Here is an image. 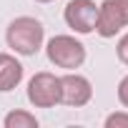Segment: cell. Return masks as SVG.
Instances as JSON below:
<instances>
[{"label": "cell", "instance_id": "12", "mask_svg": "<svg viewBox=\"0 0 128 128\" xmlns=\"http://www.w3.org/2000/svg\"><path fill=\"white\" fill-rule=\"evenodd\" d=\"M35 3H53V0H35Z\"/></svg>", "mask_w": 128, "mask_h": 128}, {"label": "cell", "instance_id": "2", "mask_svg": "<svg viewBox=\"0 0 128 128\" xmlns=\"http://www.w3.org/2000/svg\"><path fill=\"white\" fill-rule=\"evenodd\" d=\"M45 53H48V60L55 68L73 70V68H80L86 63V45L80 40H76L73 35H55V38H50L48 45H45Z\"/></svg>", "mask_w": 128, "mask_h": 128}, {"label": "cell", "instance_id": "5", "mask_svg": "<svg viewBox=\"0 0 128 128\" xmlns=\"http://www.w3.org/2000/svg\"><path fill=\"white\" fill-rule=\"evenodd\" d=\"M63 18H66L68 28H73V30L80 33V35H88V33L96 30L98 5L93 3V0H70V3L66 5Z\"/></svg>", "mask_w": 128, "mask_h": 128}, {"label": "cell", "instance_id": "10", "mask_svg": "<svg viewBox=\"0 0 128 128\" xmlns=\"http://www.w3.org/2000/svg\"><path fill=\"white\" fill-rule=\"evenodd\" d=\"M116 53H118V60L128 66V33H126V35L118 40V45H116Z\"/></svg>", "mask_w": 128, "mask_h": 128}, {"label": "cell", "instance_id": "3", "mask_svg": "<svg viewBox=\"0 0 128 128\" xmlns=\"http://www.w3.org/2000/svg\"><path fill=\"white\" fill-rule=\"evenodd\" d=\"M123 28H128V0H103L98 5L96 33L100 38H113Z\"/></svg>", "mask_w": 128, "mask_h": 128}, {"label": "cell", "instance_id": "8", "mask_svg": "<svg viewBox=\"0 0 128 128\" xmlns=\"http://www.w3.org/2000/svg\"><path fill=\"white\" fill-rule=\"evenodd\" d=\"M3 123H5V128H38L35 116L28 113V110H13V113L5 116Z\"/></svg>", "mask_w": 128, "mask_h": 128}, {"label": "cell", "instance_id": "9", "mask_svg": "<svg viewBox=\"0 0 128 128\" xmlns=\"http://www.w3.org/2000/svg\"><path fill=\"white\" fill-rule=\"evenodd\" d=\"M106 128H128V113H110L106 118Z\"/></svg>", "mask_w": 128, "mask_h": 128}, {"label": "cell", "instance_id": "6", "mask_svg": "<svg viewBox=\"0 0 128 128\" xmlns=\"http://www.w3.org/2000/svg\"><path fill=\"white\" fill-rule=\"evenodd\" d=\"M93 98V86L88 78L78 73H68L60 78V103H66L70 108H80Z\"/></svg>", "mask_w": 128, "mask_h": 128}, {"label": "cell", "instance_id": "7", "mask_svg": "<svg viewBox=\"0 0 128 128\" xmlns=\"http://www.w3.org/2000/svg\"><path fill=\"white\" fill-rule=\"evenodd\" d=\"M23 80V66L10 53H0V93H10Z\"/></svg>", "mask_w": 128, "mask_h": 128}, {"label": "cell", "instance_id": "4", "mask_svg": "<svg viewBox=\"0 0 128 128\" xmlns=\"http://www.w3.org/2000/svg\"><path fill=\"white\" fill-rule=\"evenodd\" d=\"M28 100L35 108H53L60 103V78L53 73H35L28 83Z\"/></svg>", "mask_w": 128, "mask_h": 128}, {"label": "cell", "instance_id": "11", "mask_svg": "<svg viewBox=\"0 0 128 128\" xmlns=\"http://www.w3.org/2000/svg\"><path fill=\"white\" fill-rule=\"evenodd\" d=\"M118 100H120L123 108H128V76L118 83Z\"/></svg>", "mask_w": 128, "mask_h": 128}, {"label": "cell", "instance_id": "1", "mask_svg": "<svg viewBox=\"0 0 128 128\" xmlns=\"http://www.w3.org/2000/svg\"><path fill=\"white\" fill-rule=\"evenodd\" d=\"M43 38H45V28L40 20L35 18H15L8 30H5V40H8V48H13L15 53L20 55H35L43 45Z\"/></svg>", "mask_w": 128, "mask_h": 128}]
</instances>
